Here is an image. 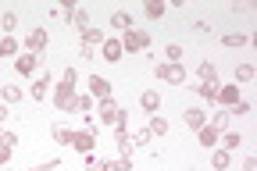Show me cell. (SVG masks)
I'll return each instance as SVG.
<instances>
[{
    "label": "cell",
    "mask_w": 257,
    "mask_h": 171,
    "mask_svg": "<svg viewBox=\"0 0 257 171\" xmlns=\"http://www.w3.org/2000/svg\"><path fill=\"white\" fill-rule=\"evenodd\" d=\"M229 160H232V157H229V150H214V157H211V164H214L218 171L229 167Z\"/></svg>",
    "instance_id": "obj_24"
},
{
    "label": "cell",
    "mask_w": 257,
    "mask_h": 171,
    "mask_svg": "<svg viewBox=\"0 0 257 171\" xmlns=\"http://www.w3.org/2000/svg\"><path fill=\"white\" fill-rule=\"evenodd\" d=\"M214 100H221L225 107H236V104H239V89H236V86H218V96H214Z\"/></svg>",
    "instance_id": "obj_7"
},
{
    "label": "cell",
    "mask_w": 257,
    "mask_h": 171,
    "mask_svg": "<svg viewBox=\"0 0 257 171\" xmlns=\"http://www.w3.org/2000/svg\"><path fill=\"white\" fill-rule=\"evenodd\" d=\"M221 143H225V150H229V153H232L236 146H243V135H239V132H229V135H225V139H221Z\"/></svg>",
    "instance_id": "obj_26"
},
{
    "label": "cell",
    "mask_w": 257,
    "mask_h": 171,
    "mask_svg": "<svg viewBox=\"0 0 257 171\" xmlns=\"http://www.w3.org/2000/svg\"><path fill=\"white\" fill-rule=\"evenodd\" d=\"M0 146L15 150V146H18V135H15V132H0Z\"/></svg>",
    "instance_id": "obj_32"
},
{
    "label": "cell",
    "mask_w": 257,
    "mask_h": 171,
    "mask_svg": "<svg viewBox=\"0 0 257 171\" xmlns=\"http://www.w3.org/2000/svg\"><path fill=\"white\" fill-rule=\"evenodd\" d=\"M54 104H57V111H72L75 107V68H68L61 86L54 89Z\"/></svg>",
    "instance_id": "obj_1"
},
{
    "label": "cell",
    "mask_w": 257,
    "mask_h": 171,
    "mask_svg": "<svg viewBox=\"0 0 257 171\" xmlns=\"http://www.w3.org/2000/svg\"><path fill=\"white\" fill-rule=\"evenodd\" d=\"M47 93H50V79H47V75H40L36 82H32V100H43Z\"/></svg>",
    "instance_id": "obj_15"
},
{
    "label": "cell",
    "mask_w": 257,
    "mask_h": 171,
    "mask_svg": "<svg viewBox=\"0 0 257 171\" xmlns=\"http://www.w3.org/2000/svg\"><path fill=\"white\" fill-rule=\"evenodd\" d=\"M147 47H150V36L143 29H128L125 40H121V50H147Z\"/></svg>",
    "instance_id": "obj_2"
},
{
    "label": "cell",
    "mask_w": 257,
    "mask_h": 171,
    "mask_svg": "<svg viewBox=\"0 0 257 171\" xmlns=\"http://www.w3.org/2000/svg\"><path fill=\"white\" fill-rule=\"evenodd\" d=\"M165 132H168V121L165 118H154L150 121V135H165Z\"/></svg>",
    "instance_id": "obj_31"
},
{
    "label": "cell",
    "mask_w": 257,
    "mask_h": 171,
    "mask_svg": "<svg viewBox=\"0 0 257 171\" xmlns=\"http://www.w3.org/2000/svg\"><path fill=\"white\" fill-rule=\"evenodd\" d=\"M157 79L161 82H172V86H182L186 72H182V64H157Z\"/></svg>",
    "instance_id": "obj_3"
},
{
    "label": "cell",
    "mask_w": 257,
    "mask_h": 171,
    "mask_svg": "<svg viewBox=\"0 0 257 171\" xmlns=\"http://www.w3.org/2000/svg\"><path fill=\"white\" fill-rule=\"evenodd\" d=\"M118 150H121V157H125V160L133 157V150H136V146L128 143V132H118Z\"/></svg>",
    "instance_id": "obj_22"
},
{
    "label": "cell",
    "mask_w": 257,
    "mask_h": 171,
    "mask_svg": "<svg viewBox=\"0 0 257 171\" xmlns=\"http://www.w3.org/2000/svg\"><path fill=\"white\" fill-rule=\"evenodd\" d=\"M243 171H257V157H246L243 160Z\"/></svg>",
    "instance_id": "obj_37"
},
{
    "label": "cell",
    "mask_w": 257,
    "mask_h": 171,
    "mask_svg": "<svg viewBox=\"0 0 257 171\" xmlns=\"http://www.w3.org/2000/svg\"><path fill=\"white\" fill-rule=\"evenodd\" d=\"M182 118H186V125H189L193 132H200V128L207 125V118H204V111H200V107H189V111H186Z\"/></svg>",
    "instance_id": "obj_8"
},
{
    "label": "cell",
    "mask_w": 257,
    "mask_h": 171,
    "mask_svg": "<svg viewBox=\"0 0 257 171\" xmlns=\"http://www.w3.org/2000/svg\"><path fill=\"white\" fill-rule=\"evenodd\" d=\"M193 93H200V100H214L218 96V86H204V82H197V86H189Z\"/></svg>",
    "instance_id": "obj_21"
},
{
    "label": "cell",
    "mask_w": 257,
    "mask_h": 171,
    "mask_svg": "<svg viewBox=\"0 0 257 171\" xmlns=\"http://www.w3.org/2000/svg\"><path fill=\"white\" fill-rule=\"evenodd\" d=\"M96 171H128V160L125 157H111V160H100V164H96Z\"/></svg>",
    "instance_id": "obj_14"
},
{
    "label": "cell",
    "mask_w": 257,
    "mask_h": 171,
    "mask_svg": "<svg viewBox=\"0 0 257 171\" xmlns=\"http://www.w3.org/2000/svg\"><path fill=\"white\" fill-rule=\"evenodd\" d=\"M8 160H11V150H8V146H0V167H4Z\"/></svg>",
    "instance_id": "obj_38"
},
{
    "label": "cell",
    "mask_w": 257,
    "mask_h": 171,
    "mask_svg": "<svg viewBox=\"0 0 257 171\" xmlns=\"http://www.w3.org/2000/svg\"><path fill=\"white\" fill-rule=\"evenodd\" d=\"M221 43H225V47H243V43H246V32H225Z\"/></svg>",
    "instance_id": "obj_19"
},
{
    "label": "cell",
    "mask_w": 257,
    "mask_h": 171,
    "mask_svg": "<svg viewBox=\"0 0 257 171\" xmlns=\"http://www.w3.org/2000/svg\"><path fill=\"white\" fill-rule=\"evenodd\" d=\"M165 57H168V64H179V57H182V47H179V43H168V47H165Z\"/></svg>",
    "instance_id": "obj_27"
},
{
    "label": "cell",
    "mask_w": 257,
    "mask_h": 171,
    "mask_svg": "<svg viewBox=\"0 0 257 171\" xmlns=\"http://www.w3.org/2000/svg\"><path fill=\"white\" fill-rule=\"evenodd\" d=\"M72 146H75L79 153H89V150L96 146V135H93L89 128H82V132H72Z\"/></svg>",
    "instance_id": "obj_4"
},
{
    "label": "cell",
    "mask_w": 257,
    "mask_h": 171,
    "mask_svg": "<svg viewBox=\"0 0 257 171\" xmlns=\"http://www.w3.org/2000/svg\"><path fill=\"white\" fill-rule=\"evenodd\" d=\"M4 121H8V111H4V107H0V125H4Z\"/></svg>",
    "instance_id": "obj_39"
},
{
    "label": "cell",
    "mask_w": 257,
    "mask_h": 171,
    "mask_svg": "<svg viewBox=\"0 0 257 171\" xmlns=\"http://www.w3.org/2000/svg\"><path fill=\"white\" fill-rule=\"evenodd\" d=\"M225 125H229V111H221V114H214L211 128H225Z\"/></svg>",
    "instance_id": "obj_36"
},
{
    "label": "cell",
    "mask_w": 257,
    "mask_h": 171,
    "mask_svg": "<svg viewBox=\"0 0 257 171\" xmlns=\"http://www.w3.org/2000/svg\"><path fill=\"white\" fill-rule=\"evenodd\" d=\"M246 114H250V104H243V100H239V104L229 111V118H246Z\"/></svg>",
    "instance_id": "obj_34"
},
{
    "label": "cell",
    "mask_w": 257,
    "mask_h": 171,
    "mask_svg": "<svg viewBox=\"0 0 257 171\" xmlns=\"http://www.w3.org/2000/svg\"><path fill=\"white\" fill-rule=\"evenodd\" d=\"M197 135H200V146H214L218 143V128H211V125H204Z\"/></svg>",
    "instance_id": "obj_16"
},
{
    "label": "cell",
    "mask_w": 257,
    "mask_h": 171,
    "mask_svg": "<svg viewBox=\"0 0 257 171\" xmlns=\"http://www.w3.org/2000/svg\"><path fill=\"white\" fill-rule=\"evenodd\" d=\"M72 111H82V114H89V111H93V96H89V93H86V96H79Z\"/></svg>",
    "instance_id": "obj_29"
},
{
    "label": "cell",
    "mask_w": 257,
    "mask_h": 171,
    "mask_svg": "<svg viewBox=\"0 0 257 171\" xmlns=\"http://www.w3.org/2000/svg\"><path fill=\"white\" fill-rule=\"evenodd\" d=\"M143 15L147 18H161V15H165V4H161V0H150V4L143 8Z\"/></svg>",
    "instance_id": "obj_25"
},
{
    "label": "cell",
    "mask_w": 257,
    "mask_h": 171,
    "mask_svg": "<svg viewBox=\"0 0 257 171\" xmlns=\"http://www.w3.org/2000/svg\"><path fill=\"white\" fill-rule=\"evenodd\" d=\"M121 54H125V50H121V43H118V40H104V61H111V64H114V61H121Z\"/></svg>",
    "instance_id": "obj_10"
},
{
    "label": "cell",
    "mask_w": 257,
    "mask_h": 171,
    "mask_svg": "<svg viewBox=\"0 0 257 171\" xmlns=\"http://www.w3.org/2000/svg\"><path fill=\"white\" fill-rule=\"evenodd\" d=\"M154 139V135H150V128H140V132H133V135H128V143H133V146H147Z\"/></svg>",
    "instance_id": "obj_20"
},
{
    "label": "cell",
    "mask_w": 257,
    "mask_h": 171,
    "mask_svg": "<svg viewBox=\"0 0 257 171\" xmlns=\"http://www.w3.org/2000/svg\"><path fill=\"white\" fill-rule=\"evenodd\" d=\"M47 47V32L43 29H29V36H25V54H40Z\"/></svg>",
    "instance_id": "obj_5"
},
{
    "label": "cell",
    "mask_w": 257,
    "mask_h": 171,
    "mask_svg": "<svg viewBox=\"0 0 257 171\" xmlns=\"http://www.w3.org/2000/svg\"><path fill=\"white\" fill-rule=\"evenodd\" d=\"M68 18H72V25H79V29H89V15H86L82 8H72V11H68Z\"/></svg>",
    "instance_id": "obj_17"
},
{
    "label": "cell",
    "mask_w": 257,
    "mask_h": 171,
    "mask_svg": "<svg viewBox=\"0 0 257 171\" xmlns=\"http://www.w3.org/2000/svg\"><path fill=\"white\" fill-rule=\"evenodd\" d=\"M15 68H18L22 75H32V72L40 68V57H36V54H25V57H18V64H15Z\"/></svg>",
    "instance_id": "obj_9"
},
{
    "label": "cell",
    "mask_w": 257,
    "mask_h": 171,
    "mask_svg": "<svg viewBox=\"0 0 257 171\" xmlns=\"http://www.w3.org/2000/svg\"><path fill=\"white\" fill-rule=\"evenodd\" d=\"M50 139H54V143H72V128H64V125L54 121V125H50Z\"/></svg>",
    "instance_id": "obj_13"
},
{
    "label": "cell",
    "mask_w": 257,
    "mask_h": 171,
    "mask_svg": "<svg viewBox=\"0 0 257 171\" xmlns=\"http://www.w3.org/2000/svg\"><path fill=\"white\" fill-rule=\"evenodd\" d=\"M15 50H18V43H15L11 36H4V40H0V57H11Z\"/></svg>",
    "instance_id": "obj_30"
},
{
    "label": "cell",
    "mask_w": 257,
    "mask_h": 171,
    "mask_svg": "<svg viewBox=\"0 0 257 171\" xmlns=\"http://www.w3.org/2000/svg\"><path fill=\"white\" fill-rule=\"evenodd\" d=\"M25 171H57V157H54V160H43V164H32V167H25Z\"/></svg>",
    "instance_id": "obj_33"
},
{
    "label": "cell",
    "mask_w": 257,
    "mask_h": 171,
    "mask_svg": "<svg viewBox=\"0 0 257 171\" xmlns=\"http://www.w3.org/2000/svg\"><path fill=\"white\" fill-rule=\"evenodd\" d=\"M236 79L239 82H253V64H239L236 68Z\"/></svg>",
    "instance_id": "obj_28"
},
{
    "label": "cell",
    "mask_w": 257,
    "mask_h": 171,
    "mask_svg": "<svg viewBox=\"0 0 257 171\" xmlns=\"http://www.w3.org/2000/svg\"><path fill=\"white\" fill-rule=\"evenodd\" d=\"M140 107H143V111H157V107H161V93L147 89V93L140 96Z\"/></svg>",
    "instance_id": "obj_12"
},
{
    "label": "cell",
    "mask_w": 257,
    "mask_h": 171,
    "mask_svg": "<svg viewBox=\"0 0 257 171\" xmlns=\"http://www.w3.org/2000/svg\"><path fill=\"white\" fill-rule=\"evenodd\" d=\"M0 25H4V32H11V29L18 25V15H15V11H8V15H4V22H0Z\"/></svg>",
    "instance_id": "obj_35"
},
{
    "label": "cell",
    "mask_w": 257,
    "mask_h": 171,
    "mask_svg": "<svg viewBox=\"0 0 257 171\" xmlns=\"http://www.w3.org/2000/svg\"><path fill=\"white\" fill-rule=\"evenodd\" d=\"M89 93L100 96V100H111V82L104 75H89Z\"/></svg>",
    "instance_id": "obj_6"
},
{
    "label": "cell",
    "mask_w": 257,
    "mask_h": 171,
    "mask_svg": "<svg viewBox=\"0 0 257 171\" xmlns=\"http://www.w3.org/2000/svg\"><path fill=\"white\" fill-rule=\"evenodd\" d=\"M89 43H104V32L100 29H82V47H89Z\"/></svg>",
    "instance_id": "obj_18"
},
{
    "label": "cell",
    "mask_w": 257,
    "mask_h": 171,
    "mask_svg": "<svg viewBox=\"0 0 257 171\" xmlns=\"http://www.w3.org/2000/svg\"><path fill=\"white\" fill-rule=\"evenodd\" d=\"M0 96H4L8 104H18V100H22V89H18V86H0Z\"/></svg>",
    "instance_id": "obj_23"
},
{
    "label": "cell",
    "mask_w": 257,
    "mask_h": 171,
    "mask_svg": "<svg viewBox=\"0 0 257 171\" xmlns=\"http://www.w3.org/2000/svg\"><path fill=\"white\" fill-rule=\"evenodd\" d=\"M111 29L128 32V29H133V15H128V11H114V15H111Z\"/></svg>",
    "instance_id": "obj_11"
}]
</instances>
